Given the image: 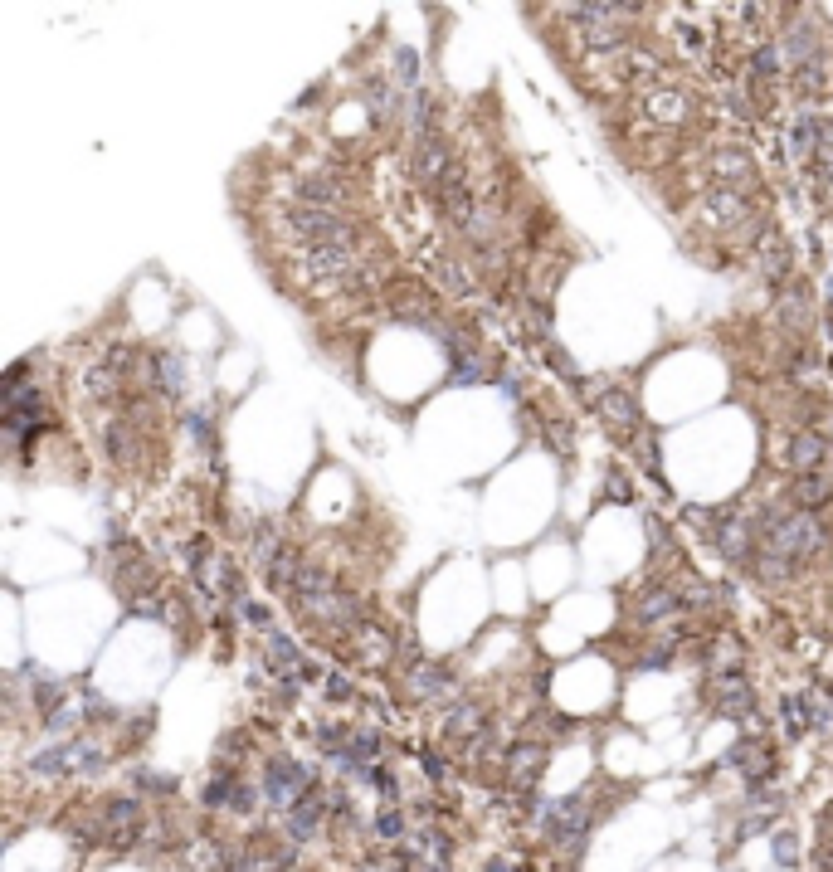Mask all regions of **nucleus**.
I'll return each instance as SVG.
<instances>
[{"mask_svg": "<svg viewBox=\"0 0 833 872\" xmlns=\"http://www.w3.org/2000/svg\"><path fill=\"white\" fill-rule=\"evenodd\" d=\"M726 765H736L741 780H746L751 790H756V785H770V780H775V746L760 741V736H746V741L726 756Z\"/></svg>", "mask_w": 833, "mask_h": 872, "instance_id": "9b49d317", "label": "nucleus"}, {"mask_svg": "<svg viewBox=\"0 0 833 872\" xmlns=\"http://www.w3.org/2000/svg\"><path fill=\"white\" fill-rule=\"evenodd\" d=\"M419 770H424L429 780H444V775H449V770H444V756H439V751H424V756H419Z\"/></svg>", "mask_w": 833, "mask_h": 872, "instance_id": "2f4dec72", "label": "nucleus"}, {"mask_svg": "<svg viewBox=\"0 0 833 872\" xmlns=\"http://www.w3.org/2000/svg\"><path fill=\"white\" fill-rule=\"evenodd\" d=\"M98 819H103V843L113 848H137L147 838V809L137 799H108Z\"/></svg>", "mask_w": 833, "mask_h": 872, "instance_id": "39448f33", "label": "nucleus"}, {"mask_svg": "<svg viewBox=\"0 0 833 872\" xmlns=\"http://www.w3.org/2000/svg\"><path fill=\"white\" fill-rule=\"evenodd\" d=\"M595 410H600V419H605V429L614 434V439H639V400L629 395V390H619V385H609L605 395L595 400Z\"/></svg>", "mask_w": 833, "mask_h": 872, "instance_id": "9d476101", "label": "nucleus"}, {"mask_svg": "<svg viewBox=\"0 0 833 872\" xmlns=\"http://www.w3.org/2000/svg\"><path fill=\"white\" fill-rule=\"evenodd\" d=\"M609 497H629V478L619 483V473H609Z\"/></svg>", "mask_w": 833, "mask_h": 872, "instance_id": "c9c22d12", "label": "nucleus"}, {"mask_svg": "<svg viewBox=\"0 0 833 872\" xmlns=\"http://www.w3.org/2000/svg\"><path fill=\"white\" fill-rule=\"evenodd\" d=\"M410 166H415V181L429 190V195H434V190H439V186H444V181H449V176L458 171L454 152H449V142H444L439 132H429V137H415Z\"/></svg>", "mask_w": 833, "mask_h": 872, "instance_id": "423d86ee", "label": "nucleus"}, {"mask_svg": "<svg viewBox=\"0 0 833 872\" xmlns=\"http://www.w3.org/2000/svg\"><path fill=\"white\" fill-rule=\"evenodd\" d=\"M502 395H512V400H522V380L512 376V371L502 376Z\"/></svg>", "mask_w": 833, "mask_h": 872, "instance_id": "f704fd0d", "label": "nucleus"}, {"mask_svg": "<svg viewBox=\"0 0 833 872\" xmlns=\"http://www.w3.org/2000/svg\"><path fill=\"white\" fill-rule=\"evenodd\" d=\"M366 108H371L376 122H400V113H405V103H400V93L390 88V78H371V83H366Z\"/></svg>", "mask_w": 833, "mask_h": 872, "instance_id": "4be33fe9", "label": "nucleus"}, {"mask_svg": "<svg viewBox=\"0 0 833 872\" xmlns=\"http://www.w3.org/2000/svg\"><path fill=\"white\" fill-rule=\"evenodd\" d=\"M682 614H687V600H682L678 585H653L644 600H639V609H634V624L639 629H663V624L673 629Z\"/></svg>", "mask_w": 833, "mask_h": 872, "instance_id": "6e6552de", "label": "nucleus"}, {"mask_svg": "<svg viewBox=\"0 0 833 872\" xmlns=\"http://www.w3.org/2000/svg\"><path fill=\"white\" fill-rule=\"evenodd\" d=\"M298 205H317V210H341L346 205V186L332 176H303L298 181Z\"/></svg>", "mask_w": 833, "mask_h": 872, "instance_id": "a211bd4d", "label": "nucleus"}, {"mask_svg": "<svg viewBox=\"0 0 833 872\" xmlns=\"http://www.w3.org/2000/svg\"><path fill=\"white\" fill-rule=\"evenodd\" d=\"M376 834L385 838V843H400V838H410V829H405V814L400 809H385L376 819Z\"/></svg>", "mask_w": 833, "mask_h": 872, "instance_id": "c85d7f7f", "label": "nucleus"}, {"mask_svg": "<svg viewBox=\"0 0 833 872\" xmlns=\"http://www.w3.org/2000/svg\"><path fill=\"white\" fill-rule=\"evenodd\" d=\"M239 614L254 624V629H264V634H273V614H268L264 605H254V600H239Z\"/></svg>", "mask_w": 833, "mask_h": 872, "instance_id": "7c9ffc66", "label": "nucleus"}, {"mask_svg": "<svg viewBox=\"0 0 833 872\" xmlns=\"http://www.w3.org/2000/svg\"><path fill=\"white\" fill-rule=\"evenodd\" d=\"M186 434L200 444V449H210L215 444V424H210V410H190L186 415Z\"/></svg>", "mask_w": 833, "mask_h": 872, "instance_id": "cd10ccee", "label": "nucleus"}, {"mask_svg": "<svg viewBox=\"0 0 833 872\" xmlns=\"http://www.w3.org/2000/svg\"><path fill=\"white\" fill-rule=\"evenodd\" d=\"M327 697H332V702H346V697H351V683H346L341 673H332V678H327Z\"/></svg>", "mask_w": 833, "mask_h": 872, "instance_id": "473e14b6", "label": "nucleus"}, {"mask_svg": "<svg viewBox=\"0 0 833 872\" xmlns=\"http://www.w3.org/2000/svg\"><path fill=\"white\" fill-rule=\"evenodd\" d=\"M790 268H795V254H790V244L770 229L765 239H760V273L770 278V283H785L790 278Z\"/></svg>", "mask_w": 833, "mask_h": 872, "instance_id": "6ab92c4d", "label": "nucleus"}, {"mask_svg": "<svg viewBox=\"0 0 833 872\" xmlns=\"http://www.w3.org/2000/svg\"><path fill=\"white\" fill-rule=\"evenodd\" d=\"M147 731H152V721H147V717H137L132 726H127V741H142Z\"/></svg>", "mask_w": 833, "mask_h": 872, "instance_id": "72a5a7b5", "label": "nucleus"}, {"mask_svg": "<svg viewBox=\"0 0 833 872\" xmlns=\"http://www.w3.org/2000/svg\"><path fill=\"white\" fill-rule=\"evenodd\" d=\"M283 234L298 249H317V244H346V249H356V239H361L356 220H346L341 210H317V205H293L283 215Z\"/></svg>", "mask_w": 833, "mask_h": 872, "instance_id": "f257e3e1", "label": "nucleus"}, {"mask_svg": "<svg viewBox=\"0 0 833 872\" xmlns=\"http://www.w3.org/2000/svg\"><path fill=\"white\" fill-rule=\"evenodd\" d=\"M488 376V361L468 346V351H454V385H478Z\"/></svg>", "mask_w": 833, "mask_h": 872, "instance_id": "a878e982", "label": "nucleus"}, {"mask_svg": "<svg viewBox=\"0 0 833 872\" xmlns=\"http://www.w3.org/2000/svg\"><path fill=\"white\" fill-rule=\"evenodd\" d=\"M785 497L795 502L799 512H819V507H829V497H833V473H804V478L790 483Z\"/></svg>", "mask_w": 833, "mask_h": 872, "instance_id": "f3484780", "label": "nucleus"}, {"mask_svg": "<svg viewBox=\"0 0 833 872\" xmlns=\"http://www.w3.org/2000/svg\"><path fill=\"white\" fill-rule=\"evenodd\" d=\"M395 78H400V83H415V78H419L415 49H395Z\"/></svg>", "mask_w": 833, "mask_h": 872, "instance_id": "c756f323", "label": "nucleus"}, {"mask_svg": "<svg viewBox=\"0 0 833 872\" xmlns=\"http://www.w3.org/2000/svg\"><path fill=\"white\" fill-rule=\"evenodd\" d=\"M288 872H298V868H288Z\"/></svg>", "mask_w": 833, "mask_h": 872, "instance_id": "4c0bfd02", "label": "nucleus"}, {"mask_svg": "<svg viewBox=\"0 0 833 872\" xmlns=\"http://www.w3.org/2000/svg\"><path fill=\"white\" fill-rule=\"evenodd\" d=\"M113 580H117V590H122L127 600H137L142 590H152V585H156V570H152V561H147L137 546L117 541V546H113Z\"/></svg>", "mask_w": 833, "mask_h": 872, "instance_id": "1a4fd4ad", "label": "nucleus"}, {"mask_svg": "<svg viewBox=\"0 0 833 872\" xmlns=\"http://www.w3.org/2000/svg\"><path fill=\"white\" fill-rule=\"evenodd\" d=\"M317 785V775H312V765H303V760H288V756H273L264 765V799H268V809H278V814H288L298 799L307 795Z\"/></svg>", "mask_w": 833, "mask_h": 872, "instance_id": "7ed1b4c3", "label": "nucleus"}, {"mask_svg": "<svg viewBox=\"0 0 833 872\" xmlns=\"http://www.w3.org/2000/svg\"><path fill=\"white\" fill-rule=\"evenodd\" d=\"M327 819H332V795L312 785V790H307V795L298 799L288 814H283V829H288V838H293V843H307V838L327 824Z\"/></svg>", "mask_w": 833, "mask_h": 872, "instance_id": "0eeeda50", "label": "nucleus"}, {"mask_svg": "<svg viewBox=\"0 0 833 872\" xmlns=\"http://www.w3.org/2000/svg\"><path fill=\"white\" fill-rule=\"evenodd\" d=\"M351 736H356V726H346V721H322V726H317V746H322L327 756L346 751V746H351Z\"/></svg>", "mask_w": 833, "mask_h": 872, "instance_id": "bb28decb", "label": "nucleus"}, {"mask_svg": "<svg viewBox=\"0 0 833 872\" xmlns=\"http://www.w3.org/2000/svg\"><path fill=\"white\" fill-rule=\"evenodd\" d=\"M410 692H415V697H424V702H439V697H449V692H454V673H449L444 663L419 658L415 673H410Z\"/></svg>", "mask_w": 833, "mask_h": 872, "instance_id": "dca6fc26", "label": "nucleus"}, {"mask_svg": "<svg viewBox=\"0 0 833 872\" xmlns=\"http://www.w3.org/2000/svg\"><path fill=\"white\" fill-rule=\"evenodd\" d=\"M502 765H507V785L527 790V785H536V775H541V765H546V751H541L536 741H517V746L502 756Z\"/></svg>", "mask_w": 833, "mask_h": 872, "instance_id": "2eb2a0df", "label": "nucleus"}, {"mask_svg": "<svg viewBox=\"0 0 833 872\" xmlns=\"http://www.w3.org/2000/svg\"><path fill=\"white\" fill-rule=\"evenodd\" d=\"M147 380H152L156 395H166V400L186 395V356L181 351H152L147 356Z\"/></svg>", "mask_w": 833, "mask_h": 872, "instance_id": "ddd939ff", "label": "nucleus"}, {"mask_svg": "<svg viewBox=\"0 0 833 872\" xmlns=\"http://www.w3.org/2000/svg\"><path fill=\"white\" fill-rule=\"evenodd\" d=\"M483 731H488V726H483V707H473V702H468V707H454V717H449V736H454V741H478Z\"/></svg>", "mask_w": 833, "mask_h": 872, "instance_id": "b1692460", "label": "nucleus"}, {"mask_svg": "<svg viewBox=\"0 0 833 872\" xmlns=\"http://www.w3.org/2000/svg\"><path fill=\"white\" fill-rule=\"evenodd\" d=\"M785 468L804 478V473H833V434H819V429H795L785 439Z\"/></svg>", "mask_w": 833, "mask_h": 872, "instance_id": "20e7f679", "label": "nucleus"}, {"mask_svg": "<svg viewBox=\"0 0 833 872\" xmlns=\"http://www.w3.org/2000/svg\"><path fill=\"white\" fill-rule=\"evenodd\" d=\"M303 663H307L303 648L293 644L288 634H278V629L268 634V668H273L278 678H298V673H303Z\"/></svg>", "mask_w": 833, "mask_h": 872, "instance_id": "412c9836", "label": "nucleus"}, {"mask_svg": "<svg viewBox=\"0 0 833 872\" xmlns=\"http://www.w3.org/2000/svg\"><path fill=\"white\" fill-rule=\"evenodd\" d=\"M707 176H712V186H721V190H751L756 186V166H751V156L741 152V147H717V152L707 156Z\"/></svg>", "mask_w": 833, "mask_h": 872, "instance_id": "f8f14e48", "label": "nucleus"}, {"mask_svg": "<svg viewBox=\"0 0 833 872\" xmlns=\"http://www.w3.org/2000/svg\"><path fill=\"white\" fill-rule=\"evenodd\" d=\"M30 697H35V707L49 717V712H59L64 702H69V692L59 687V678H49V673H35V687H30Z\"/></svg>", "mask_w": 833, "mask_h": 872, "instance_id": "393cba45", "label": "nucleus"}, {"mask_svg": "<svg viewBox=\"0 0 833 872\" xmlns=\"http://www.w3.org/2000/svg\"><path fill=\"white\" fill-rule=\"evenodd\" d=\"M775 317H780V327H790L795 337H804V332L814 327V303H809V293H804V288H790V293L775 303Z\"/></svg>", "mask_w": 833, "mask_h": 872, "instance_id": "aec40b11", "label": "nucleus"}, {"mask_svg": "<svg viewBox=\"0 0 833 872\" xmlns=\"http://www.w3.org/2000/svg\"><path fill=\"white\" fill-rule=\"evenodd\" d=\"M434 268H439V278L449 283V293H458V298H468V293H473V268H463V259H458V254H439V259H434Z\"/></svg>", "mask_w": 833, "mask_h": 872, "instance_id": "5701e85b", "label": "nucleus"}, {"mask_svg": "<svg viewBox=\"0 0 833 872\" xmlns=\"http://www.w3.org/2000/svg\"><path fill=\"white\" fill-rule=\"evenodd\" d=\"M103 765H108V751H103L98 741H88V736L59 741V746H49V751H39V756L30 760L35 775H98Z\"/></svg>", "mask_w": 833, "mask_h": 872, "instance_id": "f03ea898", "label": "nucleus"}, {"mask_svg": "<svg viewBox=\"0 0 833 872\" xmlns=\"http://www.w3.org/2000/svg\"><path fill=\"white\" fill-rule=\"evenodd\" d=\"M712 707H717V717H726V721H751L756 692H751L746 678H721V683L712 687Z\"/></svg>", "mask_w": 833, "mask_h": 872, "instance_id": "4468645a", "label": "nucleus"}, {"mask_svg": "<svg viewBox=\"0 0 833 872\" xmlns=\"http://www.w3.org/2000/svg\"><path fill=\"white\" fill-rule=\"evenodd\" d=\"M488 872H517V868H512V863H502V858H493V863H488Z\"/></svg>", "mask_w": 833, "mask_h": 872, "instance_id": "e433bc0d", "label": "nucleus"}]
</instances>
